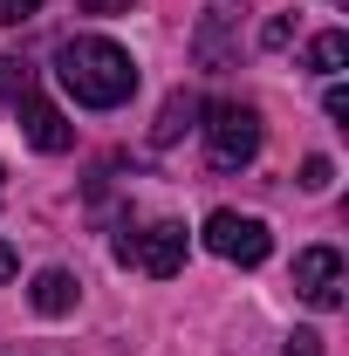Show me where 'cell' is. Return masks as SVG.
I'll return each instance as SVG.
<instances>
[{
  "instance_id": "8fae6325",
  "label": "cell",
  "mask_w": 349,
  "mask_h": 356,
  "mask_svg": "<svg viewBox=\"0 0 349 356\" xmlns=\"http://www.w3.org/2000/svg\"><path fill=\"white\" fill-rule=\"evenodd\" d=\"M28 89H35V69H28V62H14V55H0V96L14 103V96H28Z\"/></svg>"
},
{
  "instance_id": "ba28073f",
  "label": "cell",
  "mask_w": 349,
  "mask_h": 356,
  "mask_svg": "<svg viewBox=\"0 0 349 356\" xmlns=\"http://www.w3.org/2000/svg\"><path fill=\"white\" fill-rule=\"evenodd\" d=\"M28 295H35V309H42V315H69V309H76V274H62V267H42Z\"/></svg>"
},
{
  "instance_id": "8992f818",
  "label": "cell",
  "mask_w": 349,
  "mask_h": 356,
  "mask_svg": "<svg viewBox=\"0 0 349 356\" xmlns=\"http://www.w3.org/2000/svg\"><path fill=\"white\" fill-rule=\"evenodd\" d=\"M14 117H21V131H28V144H35V151H69V144H76V124L48 103L42 89L14 96Z\"/></svg>"
},
{
  "instance_id": "9a60e30c",
  "label": "cell",
  "mask_w": 349,
  "mask_h": 356,
  "mask_svg": "<svg viewBox=\"0 0 349 356\" xmlns=\"http://www.w3.org/2000/svg\"><path fill=\"white\" fill-rule=\"evenodd\" d=\"M322 110H329L336 124H349V89H329V96H322Z\"/></svg>"
},
{
  "instance_id": "4fadbf2b",
  "label": "cell",
  "mask_w": 349,
  "mask_h": 356,
  "mask_svg": "<svg viewBox=\"0 0 349 356\" xmlns=\"http://www.w3.org/2000/svg\"><path fill=\"white\" fill-rule=\"evenodd\" d=\"M329 178H336L329 158H308V165H302V185H308V192H329Z\"/></svg>"
},
{
  "instance_id": "2e32d148",
  "label": "cell",
  "mask_w": 349,
  "mask_h": 356,
  "mask_svg": "<svg viewBox=\"0 0 349 356\" xmlns=\"http://www.w3.org/2000/svg\"><path fill=\"white\" fill-rule=\"evenodd\" d=\"M14 267H21V254H14V247L0 240V281H14Z\"/></svg>"
},
{
  "instance_id": "7c38bea8",
  "label": "cell",
  "mask_w": 349,
  "mask_h": 356,
  "mask_svg": "<svg viewBox=\"0 0 349 356\" xmlns=\"http://www.w3.org/2000/svg\"><path fill=\"white\" fill-rule=\"evenodd\" d=\"M35 14H42V0H0V28H21Z\"/></svg>"
},
{
  "instance_id": "6da1fadb",
  "label": "cell",
  "mask_w": 349,
  "mask_h": 356,
  "mask_svg": "<svg viewBox=\"0 0 349 356\" xmlns=\"http://www.w3.org/2000/svg\"><path fill=\"white\" fill-rule=\"evenodd\" d=\"M55 76L83 110H117V103L137 96V62H131V48L110 42V35H69L55 48Z\"/></svg>"
},
{
  "instance_id": "5bb4252c",
  "label": "cell",
  "mask_w": 349,
  "mask_h": 356,
  "mask_svg": "<svg viewBox=\"0 0 349 356\" xmlns=\"http://www.w3.org/2000/svg\"><path fill=\"white\" fill-rule=\"evenodd\" d=\"M288 356H322V336H315V329H295V336H288Z\"/></svg>"
},
{
  "instance_id": "5b68a950",
  "label": "cell",
  "mask_w": 349,
  "mask_h": 356,
  "mask_svg": "<svg viewBox=\"0 0 349 356\" xmlns=\"http://www.w3.org/2000/svg\"><path fill=\"white\" fill-rule=\"evenodd\" d=\"M295 295L308 309H343V254L336 247H308L295 261Z\"/></svg>"
},
{
  "instance_id": "ac0fdd59",
  "label": "cell",
  "mask_w": 349,
  "mask_h": 356,
  "mask_svg": "<svg viewBox=\"0 0 349 356\" xmlns=\"http://www.w3.org/2000/svg\"><path fill=\"white\" fill-rule=\"evenodd\" d=\"M0 185H7V172H0Z\"/></svg>"
},
{
  "instance_id": "7a4b0ae2",
  "label": "cell",
  "mask_w": 349,
  "mask_h": 356,
  "mask_svg": "<svg viewBox=\"0 0 349 356\" xmlns=\"http://www.w3.org/2000/svg\"><path fill=\"white\" fill-rule=\"evenodd\" d=\"M199 131H206V158H213L219 172H240L261 151V110L254 103H213Z\"/></svg>"
},
{
  "instance_id": "277c9868",
  "label": "cell",
  "mask_w": 349,
  "mask_h": 356,
  "mask_svg": "<svg viewBox=\"0 0 349 356\" xmlns=\"http://www.w3.org/2000/svg\"><path fill=\"white\" fill-rule=\"evenodd\" d=\"M117 261L144 267L151 281H172L178 267H185V226L158 220V226H144V233H124V240H117Z\"/></svg>"
},
{
  "instance_id": "3957f363",
  "label": "cell",
  "mask_w": 349,
  "mask_h": 356,
  "mask_svg": "<svg viewBox=\"0 0 349 356\" xmlns=\"http://www.w3.org/2000/svg\"><path fill=\"white\" fill-rule=\"evenodd\" d=\"M206 247H213L219 261H233V267H261L267 254H274V233H267L254 213H233V206H219L213 220H206Z\"/></svg>"
},
{
  "instance_id": "9c48e42d",
  "label": "cell",
  "mask_w": 349,
  "mask_h": 356,
  "mask_svg": "<svg viewBox=\"0 0 349 356\" xmlns=\"http://www.w3.org/2000/svg\"><path fill=\"white\" fill-rule=\"evenodd\" d=\"M343 62H349V35H343V28H329V35L308 42V69H315V76H336Z\"/></svg>"
},
{
  "instance_id": "52a82bcc",
  "label": "cell",
  "mask_w": 349,
  "mask_h": 356,
  "mask_svg": "<svg viewBox=\"0 0 349 356\" xmlns=\"http://www.w3.org/2000/svg\"><path fill=\"white\" fill-rule=\"evenodd\" d=\"M192 55H199V69H226L233 62V14H206L192 35Z\"/></svg>"
},
{
  "instance_id": "30bf717a",
  "label": "cell",
  "mask_w": 349,
  "mask_h": 356,
  "mask_svg": "<svg viewBox=\"0 0 349 356\" xmlns=\"http://www.w3.org/2000/svg\"><path fill=\"white\" fill-rule=\"evenodd\" d=\"M192 117H199V103H192V96H172V103H165V110H158V144H172L178 131H185V124H192Z\"/></svg>"
},
{
  "instance_id": "e0dca14e",
  "label": "cell",
  "mask_w": 349,
  "mask_h": 356,
  "mask_svg": "<svg viewBox=\"0 0 349 356\" xmlns=\"http://www.w3.org/2000/svg\"><path fill=\"white\" fill-rule=\"evenodd\" d=\"M89 14H124V7H131V0H83Z\"/></svg>"
}]
</instances>
